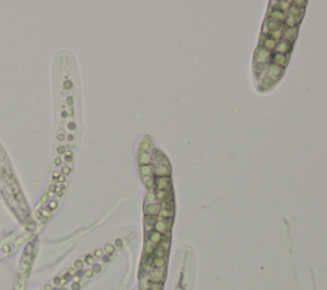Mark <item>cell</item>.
<instances>
[{"label":"cell","instance_id":"cell-32","mask_svg":"<svg viewBox=\"0 0 327 290\" xmlns=\"http://www.w3.org/2000/svg\"><path fill=\"white\" fill-rule=\"evenodd\" d=\"M92 275V271H87L86 272V276H91Z\"/></svg>","mask_w":327,"mask_h":290},{"label":"cell","instance_id":"cell-30","mask_svg":"<svg viewBox=\"0 0 327 290\" xmlns=\"http://www.w3.org/2000/svg\"><path fill=\"white\" fill-rule=\"evenodd\" d=\"M92 261H93V259L91 258V256H87V262L88 263H92Z\"/></svg>","mask_w":327,"mask_h":290},{"label":"cell","instance_id":"cell-5","mask_svg":"<svg viewBox=\"0 0 327 290\" xmlns=\"http://www.w3.org/2000/svg\"><path fill=\"white\" fill-rule=\"evenodd\" d=\"M156 175H159L160 178L170 175V166H169L168 161H165L162 164H159L156 166Z\"/></svg>","mask_w":327,"mask_h":290},{"label":"cell","instance_id":"cell-29","mask_svg":"<svg viewBox=\"0 0 327 290\" xmlns=\"http://www.w3.org/2000/svg\"><path fill=\"white\" fill-rule=\"evenodd\" d=\"M73 139H74V135H73V134L68 135V141H70V142H72V141H73Z\"/></svg>","mask_w":327,"mask_h":290},{"label":"cell","instance_id":"cell-28","mask_svg":"<svg viewBox=\"0 0 327 290\" xmlns=\"http://www.w3.org/2000/svg\"><path fill=\"white\" fill-rule=\"evenodd\" d=\"M49 189H50V192H54L55 189H56V187H55V185L53 184V185H50V188H49Z\"/></svg>","mask_w":327,"mask_h":290},{"label":"cell","instance_id":"cell-1","mask_svg":"<svg viewBox=\"0 0 327 290\" xmlns=\"http://www.w3.org/2000/svg\"><path fill=\"white\" fill-rule=\"evenodd\" d=\"M270 60H271V51L260 46L256 51V64H265V65H267V63Z\"/></svg>","mask_w":327,"mask_h":290},{"label":"cell","instance_id":"cell-17","mask_svg":"<svg viewBox=\"0 0 327 290\" xmlns=\"http://www.w3.org/2000/svg\"><path fill=\"white\" fill-rule=\"evenodd\" d=\"M56 151H58V153H64L65 152V147L64 146H58L56 147Z\"/></svg>","mask_w":327,"mask_h":290},{"label":"cell","instance_id":"cell-27","mask_svg":"<svg viewBox=\"0 0 327 290\" xmlns=\"http://www.w3.org/2000/svg\"><path fill=\"white\" fill-rule=\"evenodd\" d=\"M46 198H48V194H44V196H42V198H41V202H45Z\"/></svg>","mask_w":327,"mask_h":290},{"label":"cell","instance_id":"cell-9","mask_svg":"<svg viewBox=\"0 0 327 290\" xmlns=\"http://www.w3.org/2000/svg\"><path fill=\"white\" fill-rule=\"evenodd\" d=\"M156 185L159 190H168L170 187V178L169 176H162L156 179Z\"/></svg>","mask_w":327,"mask_h":290},{"label":"cell","instance_id":"cell-3","mask_svg":"<svg viewBox=\"0 0 327 290\" xmlns=\"http://www.w3.org/2000/svg\"><path fill=\"white\" fill-rule=\"evenodd\" d=\"M282 72H284V68H280V67L272 64V65L267 67V78H270V79L272 78L274 81H276L282 74Z\"/></svg>","mask_w":327,"mask_h":290},{"label":"cell","instance_id":"cell-18","mask_svg":"<svg viewBox=\"0 0 327 290\" xmlns=\"http://www.w3.org/2000/svg\"><path fill=\"white\" fill-rule=\"evenodd\" d=\"M65 161H67V163H70V161H73V155H72L70 152H68V156L65 157Z\"/></svg>","mask_w":327,"mask_h":290},{"label":"cell","instance_id":"cell-7","mask_svg":"<svg viewBox=\"0 0 327 290\" xmlns=\"http://www.w3.org/2000/svg\"><path fill=\"white\" fill-rule=\"evenodd\" d=\"M165 278V268L164 267H156L154 271L151 272V279L154 283H159L162 281Z\"/></svg>","mask_w":327,"mask_h":290},{"label":"cell","instance_id":"cell-11","mask_svg":"<svg viewBox=\"0 0 327 290\" xmlns=\"http://www.w3.org/2000/svg\"><path fill=\"white\" fill-rule=\"evenodd\" d=\"M146 214H148L150 216H154V215H159L160 214V206L157 203L155 204H148L146 207Z\"/></svg>","mask_w":327,"mask_h":290},{"label":"cell","instance_id":"cell-33","mask_svg":"<svg viewBox=\"0 0 327 290\" xmlns=\"http://www.w3.org/2000/svg\"><path fill=\"white\" fill-rule=\"evenodd\" d=\"M8 250H9V247H8V245L4 247V252H8Z\"/></svg>","mask_w":327,"mask_h":290},{"label":"cell","instance_id":"cell-36","mask_svg":"<svg viewBox=\"0 0 327 290\" xmlns=\"http://www.w3.org/2000/svg\"><path fill=\"white\" fill-rule=\"evenodd\" d=\"M63 290H65V289H63Z\"/></svg>","mask_w":327,"mask_h":290},{"label":"cell","instance_id":"cell-26","mask_svg":"<svg viewBox=\"0 0 327 290\" xmlns=\"http://www.w3.org/2000/svg\"><path fill=\"white\" fill-rule=\"evenodd\" d=\"M75 267H82V262L77 261V262H75Z\"/></svg>","mask_w":327,"mask_h":290},{"label":"cell","instance_id":"cell-34","mask_svg":"<svg viewBox=\"0 0 327 290\" xmlns=\"http://www.w3.org/2000/svg\"><path fill=\"white\" fill-rule=\"evenodd\" d=\"M54 178H56V176H59V173H54V175H53Z\"/></svg>","mask_w":327,"mask_h":290},{"label":"cell","instance_id":"cell-6","mask_svg":"<svg viewBox=\"0 0 327 290\" xmlns=\"http://www.w3.org/2000/svg\"><path fill=\"white\" fill-rule=\"evenodd\" d=\"M275 50H276V53L285 55V54H287L289 51L291 50V42H287L285 40H281V41H280V44L276 45Z\"/></svg>","mask_w":327,"mask_h":290},{"label":"cell","instance_id":"cell-10","mask_svg":"<svg viewBox=\"0 0 327 290\" xmlns=\"http://www.w3.org/2000/svg\"><path fill=\"white\" fill-rule=\"evenodd\" d=\"M276 45H277V42H276V41L274 40V38L263 36V41L261 42V45H260V46H261V48H263V49H266V50L271 51V50H275Z\"/></svg>","mask_w":327,"mask_h":290},{"label":"cell","instance_id":"cell-21","mask_svg":"<svg viewBox=\"0 0 327 290\" xmlns=\"http://www.w3.org/2000/svg\"><path fill=\"white\" fill-rule=\"evenodd\" d=\"M64 139H65V135L63 134V133H59L58 134V141H60V142H61V141H64Z\"/></svg>","mask_w":327,"mask_h":290},{"label":"cell","instance_id":"cell-31","mask_svg":"<svg viewBox=\"0 0 327 290\" xmlns=\"http://www.w3.org/2000/svg\"><path fill=\"white\" fill-rule=\"evenodd\" d=\"M101 254H102V252H101V250H96V256H99V257H100Z\"/></svg>","mask_w":327,"mask_h":290},{"label":"cell","instance_id":"cell-8","mask_svg":"<svg viewBox=\"0 0 327 290\" xmlns=\"http://www.w3.org/2000/svg\"><path fill=\"white\" fill-rule=\"evenodd\" d=\"M272 63H274V65H277L280 68H284L287 64V56H286V55L276 53L274 55V58H272Z\"/></svg>","mask_w":327,"mask_h":290},{"label":"cell","instance_id":"cell-15","mask_svg":"<svg viewBox=\"0 0 327 290\" xmlns=\"http://www.w3.org/2000/svg\"><path fill=\"white\" fill-rule=\"evenodd\" d=\"M70 170L72 169L69 168V166H64V168H63V174H64V175H68V174L70 173Z\"/></svg>","mask_w":327,"mask_h":290},{"label":"cell","instance_id":"cell-14","mask_svg":"<svg viewBox=\"0 0 327 290\" xmlns=\"http://www.w3.org/2000/svg\"><path fill=\"white\" fill-rule=\"evenodd\" d=\"M151 173H152V168H151V166H148V165H142L141 166V175L142 176H144V175L150 176Z\"/></svg>","mask_w":327,"mask_h":290},{"label":"cell","instance_id":"cell-35","mask_svg":"<svg viewBox=\"0 0 327 290\" xmlns=\"http://www.w3.org/2000/svg\"><path fill=\"white\" fill-rule=\"evenodd\" d=\"M100 270V266H95V271H99Z\"/></svg>","mask_w":327,"mask_h":290},{"label":"cell","instance_id":"cell-25","mask_svg":"<svg viewBox=\"0 0 327 290\" xmlns=\"http://www.w3.org/2000/svg\"><path fill=\"white\" fill-rule=\"evenodd\" d=\"M67 102H68V105H72V104H73V99H72V97H68Z\"/></svg>","mask_w":327,"mask_h":290},{"label":"cell","instance_id":"cell-2","mask_svg":"<svg viewBox=\"0 0 327 290\" xmlns=\"http://www.w3.org/2000/svg\"><path fill=\"white\" fill-rule=\"evenodd\" d=\"M296 35H298V28L296 27H286L282 31V40L287 42H293L295 40Z\"/></svg>","mask_w":327,"mask_h":290},{"label":"cell","instance_id":"cell-13","mask_svg":"<svg viewBox=\"0 0 327 290\" xmlns=\"http://www.w3.org/2000/svg\"><path fill=\"white\" fill-rule=\"evenodd\" d=\"M148 242H150V244H159V243L161 242V234L160 233H157V231H154V233H151V235L150 238H148Z\"/></svg>","mask_w":327,"mask_h":290},{"label":"cell","instance_id":"cell-19","mask_svg":"<svg viewBox=\"0 0 327 290\" xmlns=\"http://www.w3.org/2000/svg\"><path fill=\"white\" fill-rule=\"evenodd\" d=\"M72 86H73V84H72V82H70V81H65V82H64V87H65L67 89L72 88Z\"/></svg>","mask_w":327,"mask_h":290},{"label":"cell","instance_id":"cell-22","mask_svg":"<svg viewBox=\"0 0 327 290\" xmlns=\"http://www.w3.org/2000/svg\"><path fill=\"white\" fill-rule=\"evenodd\" d=\"M54 164H55V165H56V166H59V165H60V164H61V160H60V159H59V157H56V159H55V161H54Z\"/></svg>","mask_w":327,"mask_h":290},{"label":"cell","instance_id":"cell-4","mask_svg":"<svg viewBox=\"0 0 327 290\" xmlns=\"http://www.w3.org/2000/svg\"><path fill=\"white\" fill-rule=\"evenodd\" d=\"M170 225H171V219H160L156 223V231L157 233H168L170 230Z\"/></svg>","mask_w":327,"mask_h":290},{"label":"cell","instance_id":"cell-16","mask_svg":"<svg viewBox=\"0 0 327 290\" xmlns=\"http://www.w3.org/2000/svg\"><path fill=\"white\" fill-rule=\"evenodd\" d=\"M75 127H77V125H75V123L72 122V123H69V124H68V129H69V130H74Z\"/></svg>","mask_w":327,"mask_h":290},{"label":"cell","instance_id":"cell-23","mask_svg":"<svg viewBox=\"0 0 327 290\" xmlns=\"http://www.w3.org/2000/svg\"><path fill=\"white\" fill-rule=\"evenodd\" d=\"M56 206H58V203H56V202H50V208H51V210H54V208H56Z\"/></svg>","mask_w":327,"mask_h":290},{"label":"cell","instance_id":"cell-24","mask_svg":"<svg viewBox=\"0 0 327 290\" xmlns=\"http://www.w3.org/2000/svg\"><path fill=\"white\" fill-rule=\"evenodd\" d=\"M59 182H60V183H64V182H65V176H64V175H60V178H59Z\"/></svg>","mask_w":327,"mask_h":290},{"label":"cell","instance_id":"cell-20","mask_svg":"<svg viewBox=\"0 0 327 290\" xmlns=\"http://www.w3.org/2000/svg\"><path fill=\"white\" fill-rule=\"evenodd\" d=\"M113 250H114V247H113L111 244H108V245H106V252H109V253H111V252H113Z\"/></svg>","mask_w":327,"mask_h":290},{"label":"cell","instance_id":"cell-12","mask_svg":"<svg viewBox=\"0 0 327 290\" xmlns=\"http://www.w3.org/2000/svg\"><path fill=\"white\" fill-rule=\"evenodd\" d=\"M152 157L148 152H141L139 153V164L141 165H148L151 163Z\"/></svg>","mask_w":327,"mask_h":290}]
</instances>
